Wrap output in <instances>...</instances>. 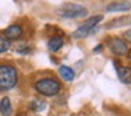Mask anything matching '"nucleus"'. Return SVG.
<instances>
[{"label": "nucleus", "mask_w": 131, "mask_h": 116, "mask_svg": "<svg viewBox=\"0 0 131 116\" xmlns=\"http://www.w3.org/2000/svg\"><path fill=\"white\" fill-rule=\"evenodd\" d=\"M18 72L13 65L2 64L0 65V92L10 91L17 85Z\"/></svg>", "instance_id": "nucleus-1"}, {"label": "nucleus", "mask_w": 131, "mask_h": 116, "mask_svg": "<svg viewBox=\"0 0 131 116\" xmlns=\"http://www.w3.org/2000/svg\"><path fill=\"white\" fill-rule=\"evenodd\" d=\"M61 84L55 78H42L35 82V91L44 96H55L61 91Z\"/></svg>", "instance_id": "nucleus-2"}, {"label": "nucleus", "mask_w": 131, "mask_h": 116, "mask_svg": "<svg viewBox=\"0 0 131 116\" xmlns=\"http://www.w3.org/2000/svg\"><path fill=\"white\" fill-rule=\"evenodd\" d=\"M86 14H88L86 7L80 4H73V3L63 4L58 10V16L62 17V19H78V17H85Z\"/></svg>", "instance_id": "nucleus-3"}, {"label": "nucleus", "mask_w": 131, "mask_h": 116, "mask_svg": "<svg viewBox=\"0 0 131 116\" xmlns=\"http://www.w3.org/2000/svg\"><path fill=\"white\" fill-rule=\"evenodd\" d=\"M102 19H103L102 16H93V17H90V19H88L83 24H80L79 27H78V30L73 33V37L75 38H83V37L89 35V34L96 28V25L102 21Z\"/></svg>", "instance_id": "nucleus-4"}, {"label": "nucleus", "mask_w": 131, "mask_h": 116, "mask_svg": "<svg viewBox=\"0 0 131 116\" xmlns=\"http://www.w3.org/2000/svg\"><path fill=\"white\" fill-rule=\"evenodd\" d=\"M108 47H110L111 52L116 54V55H124L128 52V45L121 38H113L108 44Z\"/></svg>", "instance_id": "nucleus-5"}, {"label": "nucleus", "mask_w": 131, "mask_h": 116, "mask_svg": "<svg viewBox=\"0 0 131 116\" xmlns=\"http://www.w3.org/2000/svg\"><path fill=\"white\" fill-rule=\"evenodd\" d=\"M107 13H117V11H128L131 10V3L127 0H121V2H114L107 6Z\"/></svg>", "instance_id": "nucleus-6"}, {"label": "nucleus", "mask_w": 131, "mask_h": 116, "mask_svg": "<svg viewBox=\"0 0 131 116\" xmlns=\"http://www.w3.org/2000/svg\"><path fill=\"white\" fill-rule=\"evenodd\" d=\"M3 35L6 37L7 40H17L23 35V27L18 25V24H13V25H10V27H7L6 30H4Z\"/></svg>", "instance_id": "nucleus-7"}, {"label": "nucleus", "mask_w": 131, "mask_h": 116, "mask_svg": "<svg viewBox=\"0 0 131 116\" xmlns=\"http://www.w3.org/2000/svg\"><path fill=\"white\" fill-rule=\"evenodd\" d=\"M116 69H117V75H118V79L123 82V84L131 85V68L127 67H118L116 64Z\"/></svg>", "instance_id": "nucleus-8"}, {"label": "nucleus", "mask_w": 131, "mask_h": 116, "mask_svg": "<svg viewBox=\"0 0 131 116\" xmlns=\"http://www.w3.org/2000/svg\"><path fill=\"white\" fill-rule=\"evenodd\" d=\"M131 24V16H124L120 17V19H114L113 21L107 23L106 27L111 28V27H123V25H130Z\"/></svg>", "instance_id": "nucleus-9"}, {"label": "nucleus", "mask_w": 131, "mask_h": 116, "mask_svg": "<svg viewBox=\"0 0 131 116\" xmlns=\"http://www.w3.org/2000/svg\"><path fill=\"white\" fill-rule=\"evenodd\" d=\"M13 112V108H12V102H10L9 98H3L0 101V113L3 116H10Z\"/></svg>", "instance_id": "nucleus-10"}, {"label": "nucleus", "mask_w": 131, "mask_h": 116, "mask_svg": "<svg viewBox=\"0 0 131 116\" xmlns=\"http://www.w3.org/2000/svg\"><path fill=\"white\" fill-rule=\"evenodd\" d=\"M62 45H63V38L59 35H55L48 41V50L52 51V52H55V51H58Z\"/></svg>", "instance_id": "nucleus-11"}, {"label": "nucleus", "mask_w": 131, "mask_h": 116, "mask_svg": "<svg viewBox=\"0 0 131 116\" xmlns=\"http://www.w3.org/2000/svg\"><path fill=\"white\" fill-rule=\"evenodd\" d=\"M59 75H61V78H63L65 81H73L75 79L73 69L66 67V65H61L59 67Z\"/></svg>", "instance_id": "nucleus-12"}, {"label": "nucleus", "mask_w": 131, "mask_h": 116, "mask_svg": "<svg viewBox=\"0 0 131 116\" xmlns=\"http://www.w3.org/2000/svg\"><path fill=\"white\" fill-rule=\"evenodd\" d=\"M10 47H12L10 40H7L3 34H0V54H3V52H6V51H9Z\"/></svg>", "instance_id": "nucleus-13"}, {"label": "nucleus", "mask_w": 131, "mask_h": 116, "mask_svg": "<svg viewBox=\"0 0 131 116\" xmlns=\"http://www.w3.org/2000/svg\"><path fill=\"white\" fill-rule=\"evenodd\" d=\"M30 108L32 110H44L47 108V103L41 99H34V101L30 102Z\"/></svg>", "instance_id": "nucleus-14"}, {"label": "nucleus", "mask_w": 131, "mask_h": 116, "mask_svg": "<svg viewBox=\"0 0 131 116\" xmlns=\"http://www.w3.org/2000/svg\"><path fill=\"white\" fill-rule=\"evenodd\" d=\"M18 54H30L31 52V47L30 45H26V44H20L17 48H16Z\"/></svg>", "instance_id": "nucleus-15"}, {"label": "nucleus", "mask_w": 131, "mask_h": 116, "mask_svg": "<svg viewBox=\"0 0 131 116\" xmlns=\"http://www.w3.org/2000/svg\"><path fill=\"white\" fill-rule=\"evenodd\" d=\"M124 37H125V38H128V40H131V31H127V33L124 34Z\"/></svg>", "instance_id": "nucleus-16"}, {"label": "nucleus", "mask_w": 131, "mask_h": 116, "mask_svg": "<svg viewBox=\"0 0 131 116\" xmlns=\"http://www.w3.org/2000/svg\"><path fill=\"white\" fill-rule=\"evenodd\" d=\"M102 48H103L102 45H97V47L94 48V52H97V51H100V50H102Z\"/></svg>", "instance_id": "nucleus-17"}]
</instances>
